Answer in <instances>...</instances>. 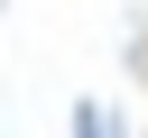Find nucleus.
<instances>
[{
  "instance_id": "f257e3e1",
  "label": "nucleus",
  "mask_w": 148,
  "mask_h": 138,
  "mask_svg": "<svg viewBox=\"0 0 148 138\" xmlns=\"http://www.w3.org/2000/svg\"><path fill=\"white\" fill-rule=\"evenodd\" d=\"M65 138H120V129H111V110H102V101L83 92V101L65 110Z\"/></svg>"
}]
</instances>
